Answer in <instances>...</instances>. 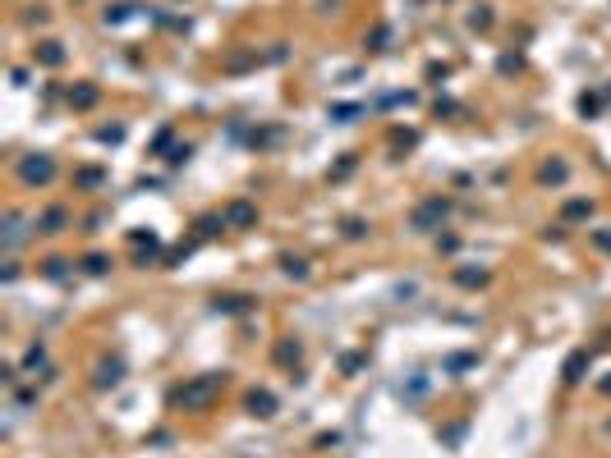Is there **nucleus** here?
Here are the masks:
<instances>
[{"instance_id": "15", "label": "nucleus", "mask_w": 611, "mask_h": 458, "mask_svg": "<svg viewBox=\"0 0 611 458\" xmlns=\"http://www.w3.org/2000/svg\"><path fill=\"white\" fill-rule=\"evenodd\" d=\"M248 298H216V312H244Z\"/></svg>"}, {"instance_id": "20", "label": "nucleus", "mask_w": 611, "mask_h": 458, "mask_svg": "<svg viewBox=\"0 0 611 458\" xmlns=\"http://www.w3.org/2000/svg\"><path fill=\"white\" fill-rule=\"evenodd\" d=\"M455 280H460V284H483V280H488V275H483V271H460Z\"/></svg>"}, {"instance_id": "16", "label": "nucleus", "mask_w": 611, "mask_h": 458, "mask_svg": "<svg viewBox=\"0 0 611 458\" xmlns=\"http://www.w3.org/2000/svg\"><path fill=\"white\" fill-rule=\"evenodd\" d=\"M488 23H492V10H488V5H478V10L469 14V28H488Z\"/></svg>"}, {"instance_id": "5", "label": "nucleus", "mask_w": 611, "mask_h": 458, "mask_svg": "<svg viewBox=\"0 0 611 458\" xmlns=\"http://www.w3.org/2000/svg\"><path fill=\"white\" fill-rule=\"evenodd\" d=\"M124 381V362L120 358H111V362H101L97 367V385L101 390H111V385H120Z\"/></svg>"}, {"instance_id": "12", "label": "nucleus", "mask_w": 611, "mask_h": 458, "mask_svg": "<svg viewBox=\"0 0 611 458\" xmlns=\"http://www.w3.org/2000/svg\"><path fill=\"white\" fill-rule=\"evenodd\" d=\"M69 101H74L78 110H83V106H92V101H97V88H74V92H69Z\"/></svg>"}, {"instance_id": "7", "label": "nucleus", "mask_w": 611, "mask_h": 458, "mask_svg": "<svg viewBox=\"0 0 611 458\" xmlns=\"http://www.w3.org/2000/svg\"><path fill=\"white\" fill-rule=\"evenodd\" d=\"M584 371H589V353H584V349L570 353V358H566V381H570V385L584 381Z\"/></svg>"}, {"instance_id": "22", "label": "nucleus", "mask_w": 611, "mask_h": 458, "mask_svg": "<svg viewBox=\"0 0 611 458\" xmlns=\"http://www.w3.org/2000/svg\"><path fill=\"white\" fill-rule=\"evenodd\" d=\"M602 394H611V381H602Z\"/></svg>"}, {"instance_id": "9", "label": "nucleus", "mask_w": 611, "mask_h": 458, "mask_svg": "<svg viewBox=\"0 0 611 458\" xmlns=\"http://www.w3.org/2000/svg\"><path fill=\"white\" fill-rule=\"evenodd\" d=\"M280 266H285V275H289V280H308V266H303L299 257H280Z\"/></svg>"}, {"instance_id": "17", "label": "nucleus", "mask_w": 611, "mask_h": 458, "mask_svg": "<svg viewBox=\"0 0 611 458\" xmlns=\"http://www.w3.org/2000/svg\"><path fill=\"white\" fill-rule=\"evenodd\" d=\"M363 234H368L363 220H345V239H363Z\"/></svg>"}, {"instance_id": "3", "label": "nucleus", "mask_w": 611, "mask_h": 458, "mask_svg": "<svg viewBox=\"0 0 611 458\" xmlns=\"http://www.w3.org/2000/svg\"><path fill=\"white\" fill-rule=\"evenodd\" d=\"M446 216H451V202H446V197H428V202L414 211L409 225H414V229H432V225H442Z\"/></svg>"}, {"instance_id": "2", "label": "nucleus", "mask_w": 611, "mask_h": 458, "mask_svg": "<svg viewBox=\"0 0 611 458\" xmlns=\"http://www.w3.org/2000/svg\"><path fill=\"white\" fill-rule=\"evenodd\" d=\"M19 179H23V184H51V179H56V161H51L46 152L23 156V161H19Z\"/></svg>"}, {"instance_id": "4", "label": "nucleus", "mask_w": 611, "mask_h": 458, "mask_svg": "<svg viewBox=\"0 0 611 458\" xmlns=\"http://www.w3.org/2000/svg\"><path fill=\"white\" fill-rule=\"evenodd\" d=\"M248 413H253V417H276V394L253 390V394H248Z\"/></svg>"}, {"instance_id": "11", "label": "nucleus", "mask_w": 611, "mask_h": 458, "mask_svg": "<svg viewBox=\"0 0 611 458\" xmlns=\"http://www.w3.org/2000/svg\"><path fill=\"white\" fill-rule=\"evenodd\" d=\"M60 225H65V211H46L42 216V234H60Z\"/></svg>"}, {"instance_id": "6", "label": "nucleus", "mask_w": 611, "mask_h": 458, "mask_svg": "<svg viewBox=\"0 0 611 458\" xmlns=\"http://www.w3.org/2000/svg\"><path fill=\"white\" fill-rule=\"evenodd\" d=\"M253 220H257V211L248 202H230L225 207V225H253Z\"/></svg>"}, {"instance_id": "13", "label": "nucleus", "mask_w": 611, "mask_h": 458, "mask_svg": "<svg viewBox=\"0 0 611 458\" xmlns=\"http://www.w3.org/2000/svg\"><path fill=\"white\" fill-rule=\"evenodd\" d=\"M561 179H566V165H561V161L543 165V184H561Z\"/></svg>"}, {"instance_id": "10", "label": "nucleus", "mask_w": 611, "mask_h": 458, "mask_svg": "<svg viewBox=\"0 0 611 458\" xmlns=\"http://www.w3.org/2000/svg\"><path fill=\"white\" fill-rule=\"evenodd\" d=\"M276 362H285V367H294V362H299V344H276Z\"/></svg>"}, {"instance_id": "14", "label": "nucleus", "mask_w": 611, "mask_h": 458, "mask_svg": "<svg viewBox=\"0 0 611 458\" xmlns=\"http://www.w3.org/2000/svg\"><path fill=\"white\" fill-rule=\"evenodd\" d=\"M46 362V344H33V349L23 353V367H42Z\"/></svg>"}, {"instance_id": "19", "label": "nucleus", "mask_w": 611, "mask_h": 458, "mask_svg": "<svg viewBox=\"0 0 611 458\" xmlns=\"http://www.w3.org/2000/svg\"><path fill=\"white\" fill-rule=\"evenodd\" d=\"M593 202H566V216H589Z\"/></svg>"}, {"instance_id": "8", "label": "nucleus", "mask_w": 611, "mask_h": 458, "mask_svg": "<svg viewBox=\"0 0 611 458\" xmlns=\"http://www.w3.org/2000/svg\"><path fill=\"white\" fill-rule=\"evenodd\" d=\"M37 60L56 69V65H65V51H60V42H42V46H37Z\"/></svg>"}, {"instance_id": "21", "label": "nucleus", "mask_w": 611, "mask_h": 458, "mask_svg": "<svg viewBox=\"0 0 611 458\" xmlns=\"http://www.w3.org/2000/svg\"><path fill=\"white\" fill-rule=\"evenodd\" d=\"M97 138H101V142H120V138H124V129H101Z\"/></svg>"}, {"instance_id": "18", "label": "nucleus", "mask_w": 611, "mask_h": 458, "mask_svg": "<svg viewBox=\"0 0 611 458\" xmlns=\"http://www.w3.org/2000/svg\"><path fill=\"white\" fill-rule=\"evenodd\" d=\"M83 266H88L92 275H101V271H106V266H111V262H106V257H101V252H92V257H88V262H83Z\"/></svg>"}, {"instance_id": "1", "label": "nucleus", "mask_w": 611, "mask_h": 458, "mask_svg": "<svg viewBox=\"0 0 611 458\" xmlns=\"http://www.w3.org/2000/svg\"><path fill=\"white\" fill-rule=\"evenodd\" d=\"M225 385V376H198V381H189L184 390H175V404H184V408H202V404H211V394Z\"/></svg>"}]
</instances>
